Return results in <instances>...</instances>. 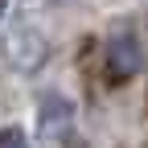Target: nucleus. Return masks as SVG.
<instances>
[{"label": "nucleus", "instance_id": "nucleus-4", "mask_svg": "<svg viewBox=\"0 0 148 148\" xmlns=\"http://www.w3.org/2000/svg\"><path fill=\"white\" fill-rule=\"evenodd\" d=\"M0 148H33L21 127H0Z\"/></svg>", "mask_w": 148, "mask_h": 148}, {"label": "nucleus", "instance_id": "nucleus-1", "mask_svg": "<svg viewBox=\"0 0 148 148\" xmlns=\"http://www.w3.org/2000/svg\"><path fill=\"white\" fill-rule=\"evenodd\" d=\"M4 62L16 74H37L49 62V37L29 12H12L4 21Z\"/></svg>", "mask_w": 148, "mask_h": 148}, {"label": "nucleus", "instance_id": "nucleus-3", "mask_svg": "<svg viewBox=\"0 0 148 148\" xmlns=\"http://www.w3.org/2000/svg\"><path fill=\"white\" fill-rule=\"evenodd\" d=\"M103 66H107L111 82H132L140 74V33H136V25H119V29L107 33Z\"/></svg>", "mask_w": 148, "mask_h": 148}, {"label": "nucleus", "instance_id": "nucleus-2", "mask_svg": "<svg viewBox=\"0 0 148 148\" xmlns=\"http://www.w3.org/2000/svg\"><path fill=\"white\" fill-rule=\"evenodd\" d=\"M37 132L53 148H82V119L78 103L62 90H45L37 99Z\"/></svg>", "mask_w": 148, "mask_h": 148}]
</instances>
